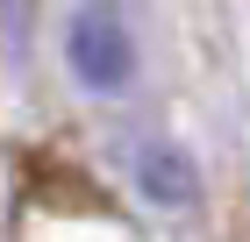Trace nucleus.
Masks as SVG:
<instances>
[{
  "mask_svg": "<svg viewBox=\"0 0 250 242\" xmlns=\"http://www.w3.org/2000/svg\"><path fill=\"white\" fill-rule=\"evenodd\" d=\"M64 57H72V72L93 86V93H122L136 78V43H129V21H122V7H107V0H86L72 15V29H64Z\"/></svg>",
  "mask_w": 250,
  "mask_h": 242,
  "instance_id": "1",
  "label": "nucleus"
},
{
  "mask_svg": "<svg viewBox=\"0 0 250 242\" xmlns=\"http://www.w3.org/2000/svg\"><path fill=\"white\" fill-rule=\"evenodd\" d=\"M129 164H136V186L150 192L157 206H172V214L200 206V171H193L186 149H172V143H136Z\"/></svg>",
  "mask_w": 250,
  "mask_h": 242,
  "instance_id": "2",
  "label": "nucleus"
}]
</instances>
